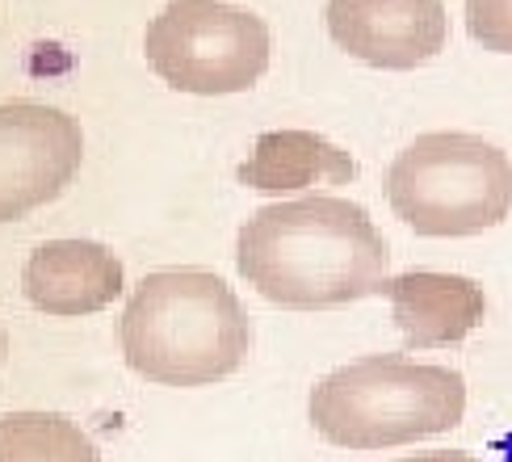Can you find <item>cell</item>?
<instances>
[{
	"label": "cell",
	"instance_id": "5bb4252c",
	"mask_svg": "<svg viewBox=\"0 0 512 462\" xmlns=\"http://www.w3.org/2000/svg\"><path fill=\"white\" fill-rule=\"evenodd\" d=\"M0 366H5V328H0Z\"/></svg>",
	"mask_w": 512,
	"mask_h": 462
},
{
	"label": "cell",
	"instance_id": "7a4b0ae2",
	"mask_svg": "<svg viewBox=\"0 0 512 462\" xmlns=\"http://www.w3.org/2000/svg\"><path fill=\"white\" fill-rule=\"evenodd\" d=\"M248 311L219 273H147L122 307L118 345L139 378L160 387H210L248 357Z\"/></svg>",
	"mask_w": 512,
	"mask_h": 462
},
{
	"label": "cell",
	"instance_id": "ba28073f",
	"mask_svg": "<svg viewBox=\"0 0 512 462\" xmlns=\"http://www.w3.org/2000/svg\"><path fill=\"white\" fill-rule=\"evenodd\" d=\"M378 294L391 303L395 328L408 349H450L471 336L487 315V294L462 273L412 269L399 278H382Z\"/></svg>",
	"mask_w": 512,
	"mask_h": 462
},
{
	"label": "cell",
	"instance_id": "7c38bea8",
	"mask_svg": "<svg viewBox=\"0 0 512 462\" xmlns=\"http://www.w3.org/2000/svg\"><path fill=\"white\" fill-rule=\"evenodd\" d=\"M466 30L483 51L512 55V0H466Z\"/></svg>",
	"mask_w": 512,
	"mask_h": 462
},
{
	"label": "cell",
	"instance_id": "6da1fadb",
	"mask_svg": "<svg viewBox=\"0 0 512 462\" xmlns=\"http://www.w3.org/2000/svg\"><path fill=\"white\" fill-rule=\"evenodd\" d=\"M240 278L286 311H332L378 294L387 240L349 198H290L261 206L236 240Z\"/></svg>",
	"mask_w": 512,
	"mask_h": 462
},
{
	"label": "cell",
	"instance_id": "5b68a950",
	"mask_svg": "<svg viewBox=\"0 0 512 462\" xmlns=\"http://www.w3.org/2000/svg\"><path fill=\"white\" fill-rule=\"evenodd\" d=\"M143 55L168 89L189 97L248 93L269 72L273 38L256 13L223 0H168L152 17Z\"/></svg>",
	"mask_w": 512,
	"mask_h": 462
},
{
	"label": "cell",
	"instance_id": "9c48e42d",
	"mask_svg": "<svg viewBox=\"0 0 512 462\" xmlns=\"http://www.w3.org/2000/svg\"><path fill=\"white\" fill-rule=\"evenodd\" d=\"M122 261L97 240H47L30 252L21 290L47 315H93L122 299Z\"/></svg>",
	"mask_w": 512,
	"mask_h": 462
},
{
	"label": "cell",
	"instance_id": "277c9868",
	"mask_svg": "<svg viewBox=\"0 0 512 462\" xmlns=\"http://www.w3.org/2000/svg\"><path fill=\"white\" fill-rule=\"evenodd\" d=\"M382 189L416 236H479L512 215V160L479 135L429 131L391 160Z\"/></svg>",
	"mask_w": 512,
	"mask_h": 462
},
{
	"label": "cell",
	"instance_id": "3957f363",
	"mask_svg": "<svg viewBox=\"0 0 512 462\" xmlns=\"http://www.w3.org/2000/svg\"><path fill=\"white\" fill-rule=\"evenodd\" d=\"M307 416L311 429L340 450L412 446L462 425L466 378L408 353H370L319 378Z\"/></svg>",
	"mask_w": 512,
	"mask_h": 462
},
{
	"label": "cell",
	"instance_id": "8fae6325",
	"mask_svg": "<svg viewBox=\"0 0 512 462\" xmlns=\"http://www.w3.org/2000/svg\"><path fill=\"white\" fill-rule=\"evenodd\" d=\"M0 462H101V450L76 420L59 412H5Z\"/></svg>",
	"mask_w": 512,
	"mask_h": 462
},
{
	"label": "cell",
	"instance_id": "8992f818",
	"mask_svg": "<svg viewBox=\"0 0 512 462\" xmlns=\"http://www.w3.org/2000/svg\"><path fill=\"white\" fill-rule=\"evenodd\" d=\"M84 131L72 114L38 101L0 105V223L55 202L80 173Z\"/></svg>",
	"mask_w": 512,
	"mask_h": 462
},
{
	"label": "cell",
	"instance_id": "4fadbf2b",
	"mask_svg": "<svg viewBox=\"0 0 512 462\" xmlns=\"http://www.w3.org/2000/svg\"><path fill=\"white\" fill-rule=\"evenodd\" d=\"M399 462H483L466 450H424V454H412V458H399Z\"/></svg>",
	"mask_w": 512,
	"mask_h": 462
},
{
	"label": "cell",
	"instance_id": "30bf717a",
	"mask_svg": "<svg viewBox=\"0 0 512 462\" xmlns=\"http://www.w3.org/2000/svg\"><path fill=\"white\" fill-rule=\"evenodd\" d=\"M236 181L261 194H294L307 185H349L357 181V160L315 131H265L252 143Z\"/></svg>",
	"mask_w": 512,
	"mask_h": 462
},
{
	"label": "cell",
	"instance_id": "52a82bcc",
	"mask_svg": "<svg viewBox=\"0 0 512 462\" xmlns=\"http://www.w3.org/2000/svg\"><path fill=\"white\" fill-rule=\"evenodd\" d=\"M324 26L349 59L378 72H412L441 55L445 0H328Z\"/></svg>",
	"mask_w": 512,
	"mask_h": 462
}]
</instances>
